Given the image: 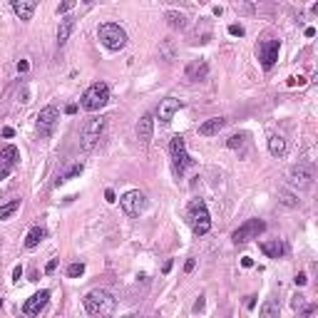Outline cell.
<instances>
[{"mask_svg": "<svg viewBox=\"0 0 318 318\" xmlns=\"http://www.w3.org/2000/svg\"><path fill=\"white\" fill-rule=\"evenodd\" d=\"M85 311L90 313V316H112L114 313V308H117V301H114V296L109 293V291H105V288H95V291H90L87 296H85Z\"/></svg>", "mask_w": 318, "mask_h": 318, "instance_id": "obj_1", "label": "cell"}, {"mask_svg": "<svg viewBox=\"0 0 318 318\" xmlns=\"http://www.w3.org/2000/svg\"><path fill=\"white\" fill-rule=\"evenodd\" d=\"M97 38H100V43H102L107 50H114V53L127 45V33H124V28L117 25V23H102V25L97 28Z\"/></svg>", "mask_w": 318, "mask_h": 318, "instance_id": "obj_2", "label": "cell"}, {"mask_svg": "<svg viewBox=\"0 0 318 318\" xmlns=\"http://www.w3.org/2000/svg\"><path fill=\"white\" fill-rule=\"evenodd\" d=\"M105 124H107L105 117H92V119H87L82 124V132H80V149L82 152H92L100 144V137L105 132Z\"/></svg>", "mask_w": 318, "mask_h": 318, "instance_id": "obj_3", "label": "cell"}, {"mask_svg": "<svg viewBox=\"0 0 318 318\" xmlns=\"http://www.w3.org/2000/svg\"><path fill=\"white\" fill-rule=\"evenodd\" d=\"M107 102H109V85L107 82H95L82 95V109H87V112H100Z\"/></svg>", "mask_w": 318, "mask_h": 318, "instance_id": "obj_4", "label": "cell"}, {"mask_svg": "<svg viewBox=\"0 0 318 318\" xmlns=\"http://www.w3.org/2000/svg\"><path fill=\"white\" fill-rule=\"evenodd\" d=\"M169 154H172V169H174V177L179 179L184 174V169L192 164V157L187 152V142L182 134H174L172 142H169Z\"/></svg>", "mask_w": 318, "mask_h": 318, "instance_id": "obj_5", "label": "cell"}, {"mask_svg": "<svg viewBox=\"0 0 318 318\" xmlns=\"http://www.w3.org/2000/svg\"><path fill=\"white\" fill-rule=\"evenodd\" d=\"M189 224H192V231L197 236H204V234L212 231V216H209V212H207L202 199L192 202V207H189Z\"/></svg>", "mask_w": 318, "mask_h": 318, "instance_id": "obj_6", "label": "cell"}, {"mask_svg": "<svg viewBox=\"0 0 318 318\" xmlns=\"http://www.w3.org/2000/svg\"><path fill=\"white\" fill-rule=\"evenodd\" d=\"M119 207H122V212H124L127 216H139V214L144 212V207H147V197H144L139 189H132V192L122 194Z\"/></svg>", "mask_w": 318, "mask_h": 318, "instance_id": "obj_7", "label": "cell"}, {"mask_svg": "<svg viewBox=\"0 0 318 318\" xmlns=\"http://www.w3.org/2000/svg\"><path fill=\"white\" fill-rule=\"evenodd\" d=\"M266 229V221H261V219H249V221H244L234 234H231V239H234V244H246V241H251V239H259V234Z\"/></svg>", "mask_w": 318, "mask_h": 318, "instance_id": "obj_8", "label": "cell"}, {"mask_svg": "<svg viewBox=\"0 0 318 318\" xmlns=\"http://www.w3.org/2000/svg\"><path fill=\"white\" fill-rule=\"evenodd\" d=\"M278 53H281V43H278V40H264V43H259V48H256V55H259L264 70H271V67L276 65Z\"/></svg>", "mask_w": 318, "mask_h": 318, "instance_id": "obj_9", "label": "cell"}, {"mask_svg": "<svg viewBox=\"0 0 318 318\" xmlns=\"http://www.w3.org/2000/svg\"><path fill=\"white\" fill-rule=\"evenodd\" d=\"M57 119H60L57 107H55V105H48V107H43V109L38 112V129H40L43 134H50L53 127L57 124Z\"/></svg>", "mask_w": 318, "mask_h": 318, "instance_id": "obj_10", "label": "cell"}, {"mask_svg": "<svg viewBox=\"0 0 318 318\" xmlns=\"http://www.w3.org/2000/svg\"><path fill=\"white\" fill-rule=\"evenodd\" d=\"M48 301H50V291H38L35 296H30L25 303H23V313L25 316H40V311L48 306Z\"/></svg>", "mask_w": 318, "mask_h": 318, "instance_id": "obj_11", "label": "cell"}, {"mask_svg": "<svg viewBox=\"0 0 318 318\" xmlns=\"http://www.w3.org/2000/svg\"><path fill=\"white\" fill-rule=\"evenodd\" d=\"M288 182H291V187H298V189L311 187V182H313V172H311V167H306V164L293 167V169H291V174H288Z\"/></svg>", "mask_w": 318, "mask_h": 318, "instance_id": "obj_12", "label": "cell"}, {"mask_svg": "<svg viewBox=\"0 0 318 318\" xmlns=\"http://www.w3.org/2000/svg\"><path fill=\"white\" fill-rule=\"evenodd\" d=\"M179 107H182V100H177V97H167V100H162V102H159V109H157L159 122L169 124V122L174 119V114L179 112Z\"/></svg>", "mask_w": 318, "mask_h": 318, "instance_id": "obj_13", "label": "cell"}, {"mask_svg": "<svg viewBox=\"0 0 318 318\" xmlns=\"http://www.w3.org/2000/svg\"><path fill=\"white\" fill-rule=\"evenodd\" d=\"M40 0H10V5H13V13L20 18V20H30L35 8H38Z\"/></svg>", "mask_w": 318, "mask_h": 318, "instance_id": "obj_14", "label": "cell"}, {"mask_svg": "<svg viewBox=\"0 0 318 318\" xmlns=\"http://www.w3.org/2000/svg\"><path fill=\"white\" fill-rule=\"evenodd\" d=\"M224 127H226V117H212V119H207V122L199 124V134H202V137H214V134H219Z\"/></svg>", "mask_w": 318, "mask_h": 318, "instance_id": "obj_15", "label": "cell"}, {"mask_svg": "<svg viewBox=\"0 0 318 318\" xmlns=\"http://www.w3.org/2000/svg\"><path fill=\"white\" fill-rule=\"evenodd\" d=\"M154 132V117L152 114H142V119L137 122V139L139 142H149Z\"/></svg>", "mask_w": 318, "mask_h": 318, "instance_id": "obj_16", "label": "cell"}, {"mask_svg": "<svg viewBox=\"0 0 318 318\" xmlns=\"http://www.w3.org/2000/svg\"><path fill=\"white\" fill-rule=\"evenodd\" d=\"M72 30H75V18H72V15H65V18L60 20V25H57V45H65V43L70 40Z\"/></svg>", "mask_w": 318, "mask_h": 318, "instance_id": "obj_17", "label": "cell"}, {"mask_svg": "<svg viewBox=\"0 0 318 318\" xmlns=\"http://www.w3.org/2000/svg\"><path fill=\"white\" fill-rule=\"evenodd\" d=\"M0 162L15 169V164L20 162V152H18V147H13V144H3V147H0Z\"/></svg>", "mask_w": 318, "mask_h": 318, "instance_id": "obj_18", "label": "cell"}, {"mask_svg": "<svg viewBox=\"0 0 318 318\" xmlns=\"http://www.w3.org/2000/svg\"><path fill=\"white\" fill-rule=\"evenodd\" d=\"M261 251L268 256V259H281L286 254V244L273 239V241H261Z\"/></svg>", "mask_w": 318, "mask_h": 318, "instance_id": "obj_19", "label": "cell"}, {"mask_svg": "<svg viewBox=\"0 0 318 318\" xmlns=\"http://www.w3.org/2000/svg\"><path fill=\"white\" fill-rule=\"evenodd\" d=\"M207 72H209V65L204 60H194V62L187 65V77L189 80H202V77H207Z\"/></svg>", "mask_w": 318, "mask_h": 318, "instance_id": "obj_20", "label": "cell"}, {"mask_svg": "<svg viewBox=\"0 0 318 318\" xmlns=\"http://www.w3.org/2000/svg\"><path fill=\"white\" fill-rule=\"evenodd\" d=\"M167 25L172 28V30H184L187 28V15L184 13H179V10H167Z\"/></svg>", "mask_w": 318, "mask_h": 318, "instance_id": "obj_21", "label": "cell"}, {"mask_svg": "<svg viewBox=\"0 0 318 318\" xmlns=\"http://www.w3.org/2000/svg\"><path fill=\"white\" fill-rule=\"evenodd\" d=\"M286 149H288V144H286V139H283L281 134H271V137H268V152H271L273 157H283Z\"/></svg>", "mask_w": 318, "mask_h": 318, "instance_id": "obj_22", "label": "cell"}, {"mask_svg": "<svg viewBox=\"0 0 318 318\" xmlns=\"http://www.w3.org/2000/svg\"><path fill=\"white\" fill-rule=\"evenodd\" d=\"M45 236H48V231H45L43 226H33V229L28 231V236H25V249H35Z\"/></svg>", "mask_w": 318, "mask_h": 318, "instance_id": "obj_23", "label": "cell"}, {"mask_svg": "<svg viewBox=\"0 0 318 318\" xmlns=\"http://www.w3.org/2000/svg\"><path fill=\"white\" fill-rule=\"evenodd\" d=\"M259 313H261L264 318H278L281 306H278V301H276V298H271V301H266V303L259 308Z\"/></svg>", "mask_w": 318, "mask_h": 318, "instance_id": "obj_24", "label": "cell"}, {"mask_svg": "<svg viewBox=\"0 0 318 318\" xmlns=\"http://www.w3.org/2000/svg\"><path fill=\"white\" fill-rule=\"evenodd\" d=\"M82 169H85V167H82V162H77V164H72V167H70V169H67L65 174H60V177H57V182H55V184L60 187V184H65V182H70V179H75V177H80V174H82Z\"/></svg>", "mask_w": 318, "mask_h": 318, "instance_id": "obj_25", "label": "cell"}, {"mask_svg": "<svg viewBox=\"0 0 318 318\" xmlns=\"http://www.w3.org/2000/svg\"><path fill=\"white\" fill-rule=\"evenodd\" d=\"M18 209H20V199H13V202H8V204H0V221H3V219H10Z\"/></svg>", "mask_w": 318, "mask_h": 318, "instance_id": "obj_26", "label": "cell"}, {"mask_svg": "<svg viewBox=\"0 0 318 318\" xmlns=\"http://www.w3.org/2000/svg\"><path fill=\"white\" fill-rule=\"evenodd\" d=\"M82 273H85V264L82 261H75V264L67 266V278H80Z\"/></svg>", "mask_w": 318, "mask_h": 318, "instance_id": "obj_27", "label": "cell"}, {"mask_svg": "<svg viewBox=\"0 0 318 318\" xmlns=\"http://www.w3.org/2000/svg\"><path fill=\"white\" fill-rule=\"evenodd\" d=\"M244 139H246V134H234V137H229L226 147H229V149H239V147L244 144Z\"/></svg>", "mask_w": 318, "mask_h": 318, "instance_id": "obj_28", "label": "cell"}, {"mask_svg": "<svg viewBox=\"0 0 318 318\" xmlns=\"http://www.w3.org/2000/svg\"><path fill=\"white\" fill-rule=\"evenodd\" d=\"M75 3H77V0H62V3L57 5V15H65V13H70V10L75 8Z\"/></svg>", "mask_w": 318, "mask_h": 318, "instance_id": "obj_29", "label": "cell"}, {"mask_svg": "<svg viewBox=\"0 0 318 318\" xmlns=\"http://www.w3.org/2000/svg\"><path fill=\"white\" fill-rule=\"evenodd\" d=\"M291 306H293V311H301V308H303V296L296 293V296L291 298Z\"/></svg>", "mask_w": 318, "mask_h": 318, "instance_id": "obj_30", "label": "cell"}, {"mask_svg": "<svg viewBox=\"0 0 318 318\" xmlns=\"http://www.w3.org/2000/svg\"><path fill=\"white\" fill-rule=\"evenodd\" d=\"M229 35H234V38H244V28H241V25H229Z\"/></svg>", "mask_w": 318, "mask_h": 318, "instance_id": "obj_31", "label": "cell"}, {"mask_svg": "<svg viewBox=\"0 0 318 318\" xmlns=\"http://www.w3.org/2000/svg\"><path fill=\"white\" fill-rule=\"evenodd\" d=\"M13 172V167H8V164H3V162H0V182H3V179H8V174Z\"/></svg>", "mask_w": 318, "mask_h": 318, "instance_id": "obj_32", "label": "cell"}, {"mask_svg": "<svg viewBox=\"0 0 318 318\" xmlns=\"http://www.w3.org/2000/svg\"><path fill=\"white\" fill-rule=\"evenodd\" d=\"M296 85H306V77H288V87H296Z\"/></svg>", "mask_w": 318, "mask_h": 318, "instance_id": "obj_33", "label": "cell"}, {"mask_svg": "<svg viewBox=\"0 0 318 318\" xmlns=\"http://www.w3.org/2000/svg\"><path fill=\"white\" fill-rule=\"evenodd\" d=\"M28 70H30V62L28 60H20L18 62V72H28Z\"/></svg>", "mask_w": 318, "mask_h": 318, "instance_id": "obj_34", "label": "cell"}, {"mask_svg": "<svg viewBox=\"0 0 318 318\" xmlns=\"http://www.w3.org/2000/svg\"><path fill=\"white\" fill-rule=\"evenodd\" d=\"M57 268V259H53V261H48V266H45V273H53Z\"/></svg>", "mask_w": 318, "mask_h": 318, "instance_id": "obj_35", "label": "cell"}, {"mask_svg": "<svg viewBox=\"0 0 318 318\" xmlns=\"http://www.w3.org/2000/svg\"><path fill=\"white\" fill-rule=\"evenodd\" d=\"M23 278V266H15L13 268V281H20Z\"/></svg>", "mask_w": 318, "mask_h": 318, "instance_id": "obj_36", "label": "cell"}, {"mask_svg": "<svg viewBox=\"0 0 318 318\" xmlns=\"http://www.w3.org/2000/svg\"><path fill=\"white\" fill-rule=\"evenodd\" d=\"M293 281H296V286H306V281H308V278H306V273H296V278H293Z\"/></svg>", "mask_w": 318, "mask_h": 318, "instance_id": "obj_37", "label": "cell"}, {"mask_svg": "<svg viewBox=\"0 0 318 318\" xmlns=\"http://www.w3.org/2000/svg\"><path fill=\"white\" fill-rule=\"evenodd\" d=\"M194 266H197V261H194V259H189V261L184 264V271H187V273H192V271H194Z\"/></svg>", "mask_w": 318, "mask_h": 318, "instance_id": "obj_38", "label": "cell"}, {"mask_svg": "<svg viewBox=\"0 0 318 318\" xmlns=\"http://www.w3.org/2000/svg\"><path fill=\"white\" fill-rule=\"evenodd\" d=\"M105 199H107L109 204H112V202H117V197H114V192H112V189H107V192H105Z\"/></svg>", "mask_w": 318, "mask_h": 318, "instance_id": "obj_39", "label": "cell"}, {"mask_svg": "<svg viewBox=\"0 0 318 318\" xmlns=\"http://www.w3.org/2000/svg\"><path fill=\"white\" fill-rule=\"evenodd\" d=\"M13 134H15V129H13V127H5V129H3V137H5V139H10Z\"/></svg>", "mask_w": 318, "mask_h": 318, "instance_id": "obj_40", "label": "cell"}, {"mask_svg": "<svg viewBox=\"0 0 318 318\" xmlns=\"http://www.w3.org/2000/svg\"><path fill=\"white\" fill-rule=\"evenodd\" d=\"M241 266H244V268H251V266H254V261H251L249 256H244V259H241Z\"/></svg>", "mask_w": 318, "mask_h": 318, "instance_id": "obj_41", "label": "cell"}, {"mask_svg": "<svg viewBox=\"0 0 318 318\" xmlns=\"http://www.w3.org/2000/svg\"><path fill=\"white\" fill-rule=\"evenodd\" d=\"M65 112H67V114H75V112H77V105H67Z\"/></svg>", "mask_w": 318, "mask_h": 318, "instance_id": "obj_42", "label": "cell"}, {"mask_svg": "<svg viewBox=\"0 0 318 318\" xmlns=\"http://www.w3.org/2000/svg\"><path fill=\"white\" fill-rule=\"evenodd\" d=\"M254 306H256V298H254V296H249V301H246V308H249V311H251V308H254Z\"/></svg>", "mask_w": 318, "mask_h": 318, "instance_id": "obj_43", "label": "cell"}, {"mask_svg": "<svg viewBox=\"0 0 318 318\" xmlns=\"http://www.w3.org/2000/svg\"><path fill=\"white\" fill-rule=\"evenodd\" d=\"M316 35V28H306V38H313Z\"/></svg>", "mask_w": 318, "mask_h": 318, "instance_id": "obj_44", "label": "cell"}, {"mask_svg": "<svg viewBox=\"0 0 318 318\" xmlns=\"http://www.w3.org/2000/svg\"><path fill=\"white\" fill-rule=\"evenodd\" d=\"M82 3H85V5H92V3H95V0H82Z\"/></svg>", "mask_w": 318, "mask_h": 318, "instance_id": "obj_45", "label": "cell"}, {"mask_svg": "<svg viewBox=\"0 0 318 318\" xmlns=\"http://www.w3.org/2000/svg\"><path fill=\"white\" fill-rule=\"evenodd\" d=\"M0 306H3V301H0Z\"/></svg>", "mask_w": 318, "mask_h": 318, "instance_id": "obj_46", "label": "cell"}]
</instances>
